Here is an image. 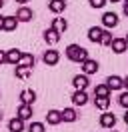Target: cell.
Listing matches in <instances>:
<instances>
[{
    "mask_svg": "<svg viewBox=\"0 0 128 132\" xmlns=\"http://www.w3.org/2000/svg\"><path fill=\"white\" fill-rule=\"evenodd\" d=\"M66 56L70 58L72 62H80V64H82L88 58V50L78 46V44H70V46H66Z\"/></svg>",
    "mask_w": 128,
    "mask_h": 132,
    "instance_id": "6da1fadb",
    "label": "cell"
},
{
    "mask_svg": "<svg viewBox=\"0 0 128 132\" xmlns=\"http://www.w3.org/2000/svg\"><path fill=\"white\" fill-rule=\"evenodd\" d=\"M16 18H18V22H30L32 18H34V12L28 6H20L18 12H16Z\"/></svg>",
    "mask_w": 128,
    "mask_h": 132,
    "instance_id": "7a4b0ae2",
    "label": "cell"
},
{
    "mask_svg": "<svg viewBox=\"0 0 128 132\" xmlns=\"http://www.w3.org/2000/svg\"><path fill=\"white\" fill-rule=\"evenodd\" d=\"M82 72H84V74H96V72H98V62H96V60H90V58H86V60H84V62H82Z\"/></svg>",
    "mask_w": 128,
    "mask_h": 132,
    "instance_id": "3957f363",
    "label": "cell"
},
{
    "mask_svg": "<svg viewBox=\"0 0 128 132\" xmlns=\"http://www.w3.org/2000/svg\"><path fill=\"white\" fill-rule=\"evenodd\" d=\"M42 60H44V64L54 66L56 62L60 60V54H58L56 50H46V52H44V56H42Z\"/></svg>",
    "mask_w": 128,
    "mask_h": 132,
    "instance_id": "277c9868",
    "label": "cell"
},
{
    "mask_svg": "<svg viewBox=\"0 0 128 132\" xmlns=\"http://www.w3.org/2000/svg\"><path fill=\"white\" fill-rule=\"evenodd\" d=\"M110 48L114 50L116 54H122V52H124V50L128 48V44H126V40H124V38H112Z\"/></svg>",
    "mask_w": 128,
    "mask_h": 132,
    "instance_id": "5b68a950",
    "label": "cell"
},
{
    "mask_svg": "<svg viewBox=\"0 0 128 132\" xmlns=\"http://www.w3.org/2000/svg\"><path fill=\"white\" fill-rule=\"evenodd\" d=\"M72 84H74V88H76V90H86V88H88V76H86V74L74 76Z\"/></svg>",
    "mask_w": 128,
    "mask_h": 132,
    "instance_id": "8992f818",
    "label": "cell"
},
{
    "mask_svg": "<svg viewBox=\"0 0 128 132\" xmlns=\"http://www.w3.org/2000/svg\"><path fill=\"white\" fill-rule=\"evenodd\" d=\"M20 100H22V104H34V100H36V92L30 90V88H26V90L20 92Z\"/></svg>",
    "mask_w": 128,
    "mask_h": 132,
    "instance_id": "52a82bcc",
    "label": "cell"
},
{
    "mask_svg": "<svg viewBox=\"0 0 128 132\" xmlns=\"http://www.w3.org/2000/svg\"><path fill=\"white\" fill-rule=\"evenodd\" d=\"M102 24L106 26V28H114V26L118 24V16H116L114 12H106L102 16Z\"/></svg>",
    "mask_w": 128,
    "mask_h": 132,
    "instance_id": "ba28073f",
    "label": "cell"
},
{
    "mask_svg": "<svg viewBox=\"0 0 128 132\" xmlns=\"http://www.w3.org/2000/svg\"><path fill=\"white\" fill-rule=\"evenodd\" d=\"M46 122H48V124H52V126L60 124V122H62V114H60V110H48Z\"/></svg>",
    "mask_w": 128,
    "mask_h": 132,
    "instance_id": "9c48e42d",
    "label": "cell"
},
{
    "mask_svg": "<svg viewBox=\"0 0 128 132\" xmlns=\"http://www.w3.org/2000/svg\"><path fill=\"white\" fill-rule=\"evenodd\" d=\"M48 8H50V12H54V14H60L66 8V2L64 0H50L48 2Z\"/></svg>",
    "mask_w": 128,
    "mask_h": 132,
    "instance_id": "30bf717a",
    "label": "cell"
},
{
    "mask_svg": "<svg viewBox=\"0 0 128 132\" xmlns=\"http://www.w3.org/2000/svg\"><path fill=\"white\" fill-rule=\"evenodd\" d=\"M72 102L76 104V106H84L88 102V96H86V92L84 90H76L74 94H72Z\"/></svg>",
    "mask_w": 128,
    "mask_h": 132,
    "instance_id": "8fae6325",
    "label": "cell"
},
{
    "mask_svg": "<svg viewBox=\"0 0 128 132\" xmlns=\"http://www.w3.org/2000/svg\"><path fill=\"white\" fill-rule=\"evenodd\" d=\"M106 84H108V88H110V90H120V88L124 86V80H122L120 76H108Z\"/></svg>",
    "mask_w": 128,
    "mask_h": 132,
    "instance_id": "7c38bea8",
    "label": "cell"
},
{
    "mask_svg": "<svg viewBox=\"0 0 128 132\" xmlns=\"http://www.w3.org/2000/svg\"><path fill=\"white\" fill-rule=\"evenodd\" d=\"M18 118H20V120H30L32 118V106L30 104H20V108H18Z\"/></svg>",
    "mask_w": 128,
    "mask_h": 132,
    "instance_id": "4fadbf2b",
    "label": "cell"
},
{
    "mask_svg": "<svg viewBox=\"0 0 128 132\" xmlns=\"http://www.w3.org/2000/svg\"><path fill=\"white\" fill-rule=\"evenodd\" d=\"M16 26H18V18L16 16H4V26H2V30L12 32V30H16Z\"/></svg>",
    "mask_w": 128,
    "mask_h": 132,
    "instance_id": "5bb4252c",
    "label": "cell"
},
{
    "mask_svg": "<svg viewBox=\"0 0 128 132\" xmlns=\"http://www.w3.org/2000/svg\"><path fill=\"white\" fill-rule=\"evenodd\" d=\"M20 56H22V52L18 48H12L6 52V62L8 64H18V60H20Z\"/></svg>",
    "mask_w": 128,
    "mask_h": 132,
    "instance_id": "9a60e30c",
    "label": "cell"
},
{
    "mask_svg": "<svg viewBox=\"0 0 128 132\" xmlns=\"http://www.w3.org/2000/svg\"><path fill=\"white\" fill-rule=\"evenodd\" d=\"M8 130H10V132H22L24 130V120H20L18 116L12 118V120L8 122Z\"/></svg>",
    "mask_w": 128,
    "mask_h": 132,
    "instance_id": "2e32d148",
    "label": "cell"
},
{
    "mask_svg": "<svg viewBox=\"0 0 128 132\" xmlns=\"http://www.w3.org/2000/svg\"><path fill=\"white\" fill-rule=\"evenodd\" d=\"M44 40H46L48 44H58V42H60V34L56 32L54 28H50V30L44 32Z\"/></svg>",
    "mask_w": 128,
    "mask_h": 132,
    "instance_id": "e0dca14e",
    "label": "cell"
},
{
    "mask_svg": "<svg viewBox=\"0 0 128 132\" xmlns=\"http://www.w3.org/2000/svg\"><path fill=\"white\" fill-rule=\"evenodd\" d=\"M100 124H102L104 128H112V126L116 124V116L110 114V112H106V114L100 116Z\"/></svg>",
    "mask_w": 128,
    "mask_h": 132,
    "instance_id": "ac0fdd59",
    "label": "cell"
},
{
    "mask_svg": "<svg viewBox=\"0 0 128 132\" xmlns=\"http://www.w3.org/2000/svg\"><path fill=\"white\" fill-rule=\"evenodd\" d=\"M52 28H54L58 34H62V32H66V28H68V22H66L64 18H54V20H52Z\"/></svg>",
    "mask_w": 128,
    "mask_h": 132,
    "instance_id": "d6986e66",
    "label": "cell"
},
{
    "mask_svg": "<svg viewBox=\"0 0 128 132\" xmlns=\"http://www.w3.org/2000/svg\"><path fill=\"white\" fill-rule=\"evenodd\" d=\"M60 114H62V120H64V122H74V120L78 118V114H76V110H74V108H64Z\"/></svg>",
    "mask_w": 128,
    "mask_h": 132,
    "instance_id": "ffe728a7",
    "label": "cell"
},
{
    "mask_svg": "<svg viewBox=\"0 0 128 132\" xmlns=\"http://www.w3.org/2000/svg\"><path fill=\"white\" fill-rule=\"evenodd\" d=\"M16 66H28V68H32L34 66V56L32 54H24L22 52V56H20V60H18V64Z\"/></svg>",
    "mask_w": 128,
    "mask_h": 132,
    "instance_id": "44dd1931",
    "label": "cell"
},
{
    "mask_svg": "<svg viewBox=\"0 0 128 132\" xmlns=\"http://www.w3.org/2000/svg\"><path fill=\"white\" fill-rule=\"evenodd\" d=\"M100 36H102V28H98V26H92V28L88 30V40L98 42V40H100Z\"/></svg>",
    "mask_w": 128,
    "mask_h": 132,
    "instance_id": "7402d4cb",
    "label": "cell"
},
{
    "mask_svg": "<svg viewBox=\"0 0 128 132\" xmlns=\"http://www.w3.org/2000/svg\"><path fill=\"white\" fill-rule=\"evenodd\" d=\"M94 96H100V98L110 96V88H108V84H98V86L94 88Z\"/></svg>",
    "mask_w": 128,
    "mask_h": 132,
    "instance_id": "603a6c76",
    "label": "cell"
},
{
    "mask_svg": "<svg viewBox=\"0 0 128 132\" xmlns=\"http://www.w3.org/2000/svg\"><path fill=\"white\" fill-rule=\"evenodd\" d=\"M94 104H96V108H100V110H106V108L110 106V96H104V98L96 96V98H94Z\"/></svg>",
    "mask_w": 128,
    "mask_h": 132,
    "instance_id": "cb8c5ba5",
    "label": "cell"
},
{
    "mask_svg": "<svg viewBox=\"0 0 128 132\" xmlns=\"http://www.w3.org/2000/svg\"><path fill=\"white\" fill-rule=\"evenodd\" d=\"M16 76L18 78H28V76H32V68H28V66H16Z\"/></svg>",
    "mask_w": 128,
    "mask_h": 132,
    "instance_id": "d4e9b609",
    "label": "cell"
},
{
    "mask_svg": "<svg viewBox=\"0 0 128 132\" xmlns=\"http://www.w3.org/2000/svg\"><path fill=\"white\" fill-rule=\"evenodd\" d=\"M110 42H112V34L108 32V30H102V36H100L98 44H102V46H110Z\"/></svg>",
    "mask_w": 128,
    "mask_h": 132,
    "instance_id": "484cf974",
    "label": "cell"
},
{
    "mask_svg": "<svg viewBox=\"0 0 128 132\" xmlns=\"http://www.w3.org/2000/svg\"><path fill=\"white\" fill-rule=\"evenodd\" d=\"M28 132H44V124L42 122H32L28 126Z\"/></svg>",
    "mask_w": 128,
    "mask_h": 132,
    "instance_id": "4316f807",
    "label": "cell"
},
{
    "mask_svg": "<svg viewBox=\"0 0 128 132\" xmlns=\"http://www.w3.org/2000/svg\"><path fill=\"white\" fill-rule=\"evenodd\" d=\"M118 104H120L122 108H128V92H122V94H120Z\"/></svg>",
    "mask_w": 128,
    "mask_h": 132,
    "instance_id": "83f0119b",
    "label": "cell"
},
{
    "mask_svg": "<svg viewBox=\"0 0 128 132\" xmlns=\"http://www.w3.org/2000/svg\"><path fill=\"white\" fill-rule=\"evenodd\" d=\"M106 2H108V0H90V6H92V8H104Z\"/></svg>",
    "mask_w": 128,
    "mask_h": 132,
    "instance_id": "f1b7e54d",
    "label": "cell"
},
{
    "mask_svg": "<svg viewBox=\"0 0 128 132\" xmlns=\"http://www.w3.org/2000/svg\"><path fill=\"white\" fill-rule=\"evenodd\" d=\"M2 62H6V52L0 50V64H2Z\"/></svg>",
    "mask_w": 128,
    "mask_h": 132,
    "instance_id": "f546056e",
    "label": "cell"
},
{
    "mask_svg": "<svg viewBox=\"0 0 128 132\" xmlns=\"http://www.w3.org/2000/svg\"><path fill=\"white\" fill-rule=\"evenodd\" d=\"M122 12H124V16H128V2H124V8H122Z\"/></svg>",
    "mask_w": 128,
    "mask_h": 132,
    "instance_id": "4dcf8cb0",
    "label": "cell"
},
{
    "mask_svg": "<svg viewBox=\"0 0 128 132\" xmlns=\"http://www.w3.org/2000/svg\"><path fill=\"white\" fill-rule=\"evenodd\" d=\"M124 122L128 124V108H126V112H124Z\"/></svg>",
    "mask_w": 128,
    "mask_h": 132,
    "instance_id": "1f68e13d",
    "label": "cell"
},
{
    "mask_svg": "<svg viewBox=\"0 0 128 132\" xmlns=\"http://www.w3.org/2000/svg\"><path fill=\"white\" fill-rule=\"evenodd\" d=\"M2 26H4V16H0V30H2Z\"/></svg>",
    "mask_w": 128,
    "mask_h": 132,
    "instance_id": "d6a6232c",
    "label": "cell"
},
{
    "mask_svg": "<svg viewBox=\"0 0 128 132\" xmlns=\"http://www.w3.org/2000/svg\"><path fill=\"white\" fill-rule=\"evenodd\" d=\"M124 86H126V88H128V76H126V78H124Z\"/></svg>",
    "mask_w": 128,
    "mask_h": 132,
    "instance_id": "836d02e7",
    "label": "cell"
},
{
    "mask_svg": "<svg viewBox=\"0 0 128 132\" xmlns=\"http://www.w3.org/2000/svg\"><path fill=\"white\" fill-rule=\"evenodd\" d=\"M16 2H20V4H24V2H28V0H16Z\"/></svg>",
    "mask_w": 128,
    "mask_h": 132,
    "instance_id": "e575fe53",
    "label": "cell"
},
{
    "mask_svg": "<svg viewBox=\"0 0 128 132\" xmlns=\"http://www.w3.org/2000/svg\"><path fill=\"white\" fill-rule=\"evenodd\" d=\"M2 6H4V0H0V8H2Z\"/></svg>",
    "mask_w": 128,
    "mask_h": 132,
    "instance_id": "d590c367",
    "label": "cell"
},
{
    "mask_svg": "<svg viewBox=\"0 0 128 132\" xmlns=\"http://www.w3.org/2000/svg\"><path fill=\"white\" fill-rule=\"evenodd\" d=\"M108 2H120V0H108Z\"/></svg>",
    "mask_w": 128,
    "mask_h": 132,
    "instance_id": "8d00e7d4",
    "label": "cell"
},
{
    "mask_svg": "<svg viewBox=\"0 0 128 132\" xmlns=\"http://www.w3.org/2000/svg\"><path fill=\"white\" fill-rule=\"evenodd\" d=\"M124 40H126V44H128V34H126V38H124Z\"/></svg>",
    "mask_w": 128,
    "mask_h": 132,
    "instance_id": "74e56055",
    "label": "cell"
},
{
    "mask_svg": "<svg viewBox=\"0 0 128 132\" xmlns=\"http://www.w3.org/2000/svg\"><path fill=\"white\" fill-rule=\"evenodd\" d=\"M0 120H2V112H0Z\"/></svg>",
    "mask_w": 128,
    "mask_h": 132,
    "instance_id": "f35d334b",
    "label": "cell"
},
{
    "mask_svg": "<svg viewBox=\"0 0 128 132\" xmlns=\"http://www.w3.org/2000/svg\"><path fill=\"white\" fill-rule=\"evenodd\" d=\"M126 2H128V0H126Z\"/></svg>",
    "mask_w": 128,
    "mask_h": 132,
    "instance_id": "ab89813d",
    "label": "cell"
}]
</instances>
